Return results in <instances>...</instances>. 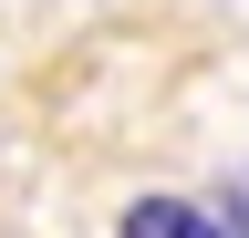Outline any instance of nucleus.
Here are the masks:
<instances>
[{"label": "nucleus", "mask_w": 249, "mask_h": 238, "mask_svg": "<svg viewBox=\"0 0 249 238\" xmlns=\"http://www.w3.org/2000/svg\"><path fill=\"white\" fill-rule=\"evenodd\" d=\"M114 238H229V228H218L208 207H187V197H135L114 218Z\"/></svg>", "instance_id": "f257e3e1"}]
</instances>
